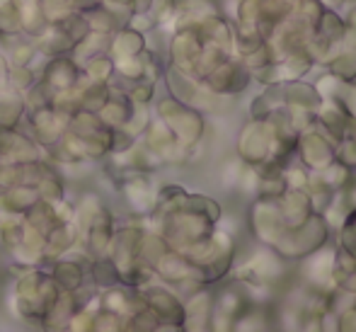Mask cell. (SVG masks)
Wrapping results in <instances>:
<instances>
[{"label":"cell","instance_id":"1","mask_svg":"<svg viewBox=\"0 0 356 332\" xmlns=\"http://www.w3.org/2000/svg\"><path fill=\"white\" fill-rule=\"evenodd\" d=\"M334 332H356V306L334 313Z\"/></svg>","mask_w":356,"mask_h":332},{"label":"cell","instance_id":"2","mask_svg":"<svg viewBox=\"0 0 356 332\" xmlns=\"http://www.w3.org/2000/svg\"><path fill=\"white\" fill-rule=\"evenodd\" d=\"M298 332H327V330H325L323 315H305V320H303V325L298 328Z\"/></svg>","mask_w":356,"mask_h":332}]
</instances>
